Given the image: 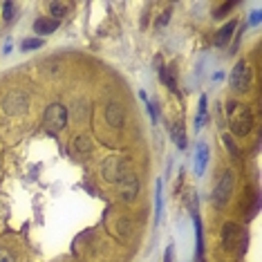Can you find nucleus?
I'll return each instance as SVG.
<instances>
[{
  "label": "nucleus",
  "mask_w": 262,
  "mask_h": 262,
  "mask_svg": "<svg viewBox=\"0 0 262 262\" xmlns=\"http://www.w3.org/2000/svg\"><path fill=\"white\" fill-rule=\"evenodd\" d=\"M226 117H228V126H231V130L237 137H246L251 132V128H253V114H251V110L244 103L228 101Z\"/></svg>",
  "instance_id": "f257e3e1"
},
{
  "label": "nucleus",
  "mask_w": 262,
  "mask_h": 262,
  "mask_svg": "<svg viewBox=\"0 0 262 262\" xmlns=\"http://www.w3.org/2000/svg\"><path fill=\"white\" fill-rule=\"evenodd\" d=\"M65 123H68V110H65V106H61V103H52V106L45 110L47 132H50V135H59V132L65 128Z\"/></svg>",
  "instance_id": "f03ea898"
},
{
  "label": "nucleus",
  "mask_w": 262,
  "mask_h": 262,
  "mask_svg": "<svg viewBox=\"0 0 262 262\" xmlns=\"http://www.w3.org/2000/svg\"><path fill=\"white\" fill-rule=\"evenodd\" d=\"M228 83L235 92H246L249 90V83H251V68L246 61H237L235 68H233L231 76H228Z\"/></svg>",
  "instance_id": "7ed1b4c3"
},
{
  "label": "nucleus",
  "mask_w": 262,
  "mask_h": 262,
  "mask_svg": "<svg viewBox=\"0 0 262 262\" xmlns=\"http://www.w3.org/2000/svg\"><path fill=\"white\" fill-rule=\"evenodd\" d=\"M231 190H233V173H224L217 182L215 190H213V204L217 208H224L228 204V197H231Z\"/></svg>",
  "instance_id": "20e7f679"
},
{
  "label": "nucleus",
  "mask_w": 262,
  "mask_h": 262,
  "mask_svg": "<svg viewBox=\"0 0 262 262\" xmlns=\"http://www.w3.org/2000/svg\"><path fill=\"white\" fill-rule=\"evenodd\" d=\"M103 175H106L110 182H123L130 173H126V161H121L119 157L108 159V164L103 166Z\"/></svg>",
  "instance_id": "39448f33"
},
{
  "label": "nucleus",
  "mask_w": 262,
  "mask_h": 262,
  "mask_svg": "<svg viewBox=\"0 0 262 262\" xmlns=\"http://www.w3.org/2000/svg\"><path fill=\"white\" fill-rule=\"evenodd\" d=\"M25 108H27V97L23 92H12L5 99V110L9 114H21L25 112Z\"/></svg>",
  "instance_id": "423d86ee"
},
{
  "label": "nucleus",
  "mask_w": 262,
  "mask_h": 262,
  "mask_svg": "<svg viewBox=\"0 0 262 262\" xmlns=\"http://www.w3.org/2000/svg\"><path fill=\"white\" fill-rule=\"evenodd\" d=\"M240 235H242V233H240V226L233 224V222H226L224 228H222V242H224L226 249H233Z\"/></svg>",
  "instance_id": "0eeeda50"
},
{
  "label": "nucleus",
  "mask_w": 262,
  "mask_h": 262,
  "mask_svg": "<svg viewBox=\"0 0 262 262\" xmlns=\"http://www.w3.org/2000/svg\"><path fill=\"white\" fill-rule=\"evenodd\" d=\"M59 30V21H54V18L45 16V18H38L34 23V32L38 36H47V34H54V32Z\"/></svg>",
  "instance_id": "6e6552de"
},
{
  "label": "nucleus",
  "mask_w": 262,
  "mask_h": 262,
  "mask_svg": "<svg viewBox=\"0 0 262 262\" xmlns=\"http://www.w3.org/2000/svg\"><path fill=\"white\" fill-rule=\"evenodd\" d=\"M206 161H208V146L199 144L197 146V155H195V173L202 175L204 168H206Z\"/></svg>",
  "instance_id": "1a4fd4ad"
},
{
  "label": "nucleus",
  "mask_w": 262,
  "mask_h": 262,
  "mask_svg": "<svg viewBox=\"0 0 262 262\" xmlns=\"http://www.w3.org/2000/svg\"><path fill=\"white\" fill-rule=\"evenodd\" d=\"M106 117H108V123H110V126H121V121H123L121 106H119V103H110V106H108Z\"/></svg>",
  "instance_id": "9d476101"
},
{
  "label": "nucleus",
  "mask_w": 262,
  "mask_h": 262,
  "mask_svg": "<svg viewBox=\"0 0 262 262\" xmlns=\"http://www.w3.org/2000/svg\"><path fill=\"white\" fill-rule=\"evenodd\" d=\"M235 25H237V23H235V21H231L228 25L222 27V30L217 32V36H215V45H226V43L231 41L233 32H235Z\"/></svg>",
  "instance_id": "9b49d317"
},
{
  "label": "nucleus",
  "mask_w": 262,
  "mask_h": 262,
  "mask_svg": "<svg viewBox=\"0 0 262 262\" xmlns=\"http://www.w3.org/2000/svg\"><path fill=\"white\" fill-rule=\"evenodd\" d=\"M121 195L126 199H132L137 195V179L132 177V175H128V177L121 182Z\"/></svg>",
  "instance_id": "f8f14e48"
},
{
  "label": "nucleus",
  "mask_w": 262,
  "mask_h": 262,
  "mask_svg": "<svg viewBox=\"0 0 262 262\" xmlns=\"http://www.w3.org/2000/svg\"><path fill=\"white\" fill-rule=\"evenodd\" d=\"M206 123V97H199V108H197V117H195V128H202Z\"/></svg>",
  "instance_id": "ddd939ff"
},
{
  "label": "nucleus",
  "mask_w": 262,
  "mask_h": 262,
  "mask_svg": "<svg viewBox=\"0 0 262 262\" xmlns=\"http://www.w3.org/2000/svg\"><path fill=\"white\" fill-rule=\"evenodd\" d=\"M195 235H197V260H202V253H204V235H202V222H199L197 215H195Z\"/></svg>",
  "instance_id": "4468645a"
},
{
  "label": "nucleus",
  "mask_w": 262,
  "mask_h": 262,
  "mask_svg": "<svg viewBox=\"0 0 262 262\" xmlns=\"http://www.w3.org/2000/svg\"><path fill=\"white\" fill-rule=\"evenodd\" d=\"M50 14H52V18H54V21H61L63 16H68V5H63V3H52V5H50Z\"/></svg>",
  "instance_id": "2eb2a0df"
},
{
  "label": "nucleus",
  "mask_w": 262,
  "mask_h": 262,
  "mask_svg": "<svg viewBox=\"0 0 262 262\" xmlns=\"http://www.w3.org/2000/svg\"><path fill=\"white\" fill-rule=\"evenodd\" d=\"M173 139H175V144H177V148H186V135H184V128L179 126H173Z\"/></svg>",
  "instance_id": "dca6fc26"
},
{
  "label": "nucleus",
  "mask_w": 262,
  "mask_h": 262,
  "mask_svg": "<svg viewBox=\"0 0 262 262\" xmlns=\"http://www.w3.org/2000/svg\"><path fill=\"white\" fill-rule=\"evenodd\" d=\"M38 47H43V38H25L21 45L23 52H30V50H38Z\"/></svg>",
  "instance_id": "f3484780"
},
{
  "label": "nucleus",
  "mask_w": 262,
  "mask_h": 262,
  "mask_svg": "<svg viewBox=\"0 0 262 262\" xmlns=\"http://www.w3.org/2000/svg\"><path fill=\"white\" fill-rule=\"evenodd\" d=\"M155 208H157V224L161 222V182L157 179V193H155Z\"/></svg>",
  "instance_id": "a211bd4d"
},
{
  "label": "nucleus",
  "mask_w": 262,
  "mask_h": 262,
  "mask_svg": "<svg viewBox=\"0 0 262 262\" xmlns=\"http://www.w3.org/2000/svg\"><path fill=\"white\" fill-rule=\"evenodd\" d=\"M233 5H235V3H224V5H220V7H217V12H215V18H224L226 14L233 9Z\"/></svg>",
  "instance_id": "6ab92c4d"
},
{
  "label": "nucleus",
  "mask_w": 262,
  "mask_h": 262,
  "mask_svg": "<svg viewBox=\"0 0 262 262\" xmlns=\"http://www.w3.org/2000/svg\"><path fill=\"white\" fill-rule=\"evenodd\" d=\"M0 262H16V258H14V253L9 249L0 246Z\"/></svg>",
  "instance_id": "aec40b11"
},
{
  "label": "nucleus",
  "mask_w": 262,
  "mask_h": 262,
  "mask_svg": "<svg viewBox=\"0 0 262 262\" xmlns=\"http://www.w3.org/2000/svg\"><path fill=\"white\" fill-rule=\"evenodd\" d=\"M3 12H5V21H12V18H14V5L12 3H5L3 5Z\"/></svg>",
  "instance_id": "412c9836"
},
{
  "label": "nucleus",
  "mask_w": 262,
  "mask_h": 262,
  "mask_svg": "<svg viewBox=\"0 0 262 262\" xmlns=\"http://www.w3.org/2000/svg\"><path fill=\"white\" fill-rule=\"evenodd\" d=\"M76 148H79L81 152L90 150V139H88V137H79V139H76Z\"/></svg>",
  "instance_id": "4be33fe9"
},
{
  "label": "nucleus",
  "mask_w": 262,
  "mask_h": 262,
  "mask_svg": "<svg viewBox=\"0 0 262 262\" xmlns=\"http://www.w3.org/2000/svg\"><path fill=\"white\" fill-rule=\"evenodd\" d=\"M224 146H226V148L233 152V157H237V148H235V144H233V141L228 139V135H224Z\"/></svg>",
  "instance_id": "5701e85b"
},
{
  "label": "nucleus",
  "mask_w": 262,
  "mask_h": 262,
  "mask_svg": "<svg viewBox=\"0 0 262 262\" xmlns=\"http://www.w3.org/2000/svg\"><path fill=\"white\" fill-rule=\"evenodd\" d=\"M164 262H173V246L166 249V255H164Z\"/></svg>",
  "instance_id": "b1692460"
},
{
  "label": "nucleus",
  "mask_w": 262,
  "mask_h": 262,
  "mask_svg": "<svg viewBox=\"0 0 262 262\" xmlns=\"http://www.w3.org/2000/svg\"><path fill=\"white\" fill-rule=\"evenodd\" d=\"M260 23V12H253L251 14V25H258Z\"/></svg>",
  "instance_id": "393cba45"
},
{
  "label": "nucleus",
  "mask_w": 262,
  "mask_h": 262,
  "mask_svg": "<svg viewBox=\"0 0 262 262\" xmlns=\"http://www.w3.org/2000/svg\"><path fill=\"white\" fill-rule=\"evenodd\" d=\"M199 262H202V260H199Z\"/></svg>",
  "instance_id": "a878e982"
}]
</instances>
